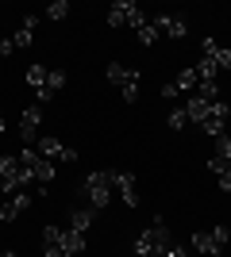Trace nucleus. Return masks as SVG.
Wrapping results in <instances>:
<instances>
[{
  "label": "nucleus",
  "mask_w": 231,
  "mask_h": 257,
  "mask_svg": "<svg viewBox=\"0 0 231 257\" xmlns=\"http://www.w3.org/2000/svg\"><path fill=\"white\" fill-rule=\"evenodd\" d=\"M81 192H85V200H89V207L93 211H100V207H108L112 204V169H93V173H85V181H81Z\"/></svg>",
  "instance_id": "1"
},
{
  "label": "nucleus",
  "mask_w": 231,
  "mask_h": 257,
  "mask_svg": "<svg viewBox=\"0 0 231 257\" xmlns=\"http://www.w3.org/2000/svg\"><path fill=\"white\" fill-rule=\"evenodd\" d=\"M166 246H170V226H166L162 215H158V219L146 226L143 234L135 238V253H139V257H162Z\"/></svg>",
  "instance_id": "2"
},
{
  "label": "nucleus",
  "mask_w": 231,
  "mask_h": 257,
  "mask_svg": "<svg viewBox=\"0 0 231 257\" xmlns=\"http://www.w3.org/2000/svg\"><path fill=\"white\" fill-rule=\"evenodd\" d=\"M104 77H108V85L120 88V96L127 100V104H135L139 100V81H143V73L139 69H131V65H120V62H112L108 69H104Z\"/></svg>",
  "instance_id": "3"
},
{
  "label": "nucleus",
  "mask_w": 231,
  "mask_h": 257,
  "mask_svg": "<svg viewBox=\"0 0 231 257\" xmlns=\"http://www.w3.org/2000/svg\"><path fill=\"white\" fill-rule=\"evenodd\" d=\"M143 23H146V12L139 8L135 0H116L108 8V27H135V31H139Z\"/></svg>",
  "instance_id": "4"
},
{
  "label": "nucleus",
  "mask_w": 231,
  "mask_h": 257,
  "mask_svg": "<svg viewBox=\"0 0 231 257\" xmlns=\"http://www.w3.org/2000/svg\"><path fill=\"white\" fill-rule=\"evenodd\" d=\"M20 165H23V169H31V177L43 184V188H46V184H54V161H46L43 154L35 150V146H23Z\"/></svg>",
  "instance_id": "5"
},
{
  "label": "nucleus",
  "mask_w": 231,
  "mask_h": 257,
  "mask_svg": "<svg viewBox=\"0 0 231 257\" xmlns=\"http://www.w3.org/2000/svg\"><path fill=\"white\" fill-rule=\"evenodd\" d=\"M35 150L43 154L46 161H77V150H73V146H66V142H58L54 135H39Z\"/></svg>",
  "instance_id": "6"
},
{
  "label": "nucleus",
  "mask_w": 231,
  "mask_h": 257,
  "mask_svg": "<svg viewBox=\"0 0 231 257\" xmlns=\"http://www.w3.org/2000/svg\"><path fill=\"white\" fill-rule=\"evenodd\" d=\"M39 127H43V104H27L20 115V139L23 146H31V142H39Z\"/></svg>",
  "instance_id": "7"
},
{
  "label": "nucleus",
  "mask_w": 231,
  "mask_h": 257,
  "mask_svg": "<svg viewBox=\"0 0 231 257\" xmlns=\"http://www.w3.org/2000/svg\"><path fill=\"white\" fill-rule=\"evenodd\" d=\"M112 188L120 192L127 207H139V192H135V173L131 169H112Z\"/></svg>",
  "instance_id": "8"
},
{
  "label": "nucleus",
  "mask_w": 231,
  "mask_h": 257,
  "mask_svg": "<svg viewBox=\"0 0 231 257\" xmlns=\"http://www.w3.org/2000/svg\"><path fill=\"white\" fill-rule=\"evenodd\" d=\"M227 119H231V111H227V104H220V100H216V104H208V119H204V123H200V127H204V135H212V139H220V135H227Z\"/></svg>",
  "instance_id": "9"
},
{
  "label": "nucleus",
  "mask_w": 231,
  "mask_h": 257,
  "mask_svg": "<svg viewBox=\"0 0 231 257\" xmlns=\"http://www.w3.org/2000/svg\"><path fill=\"white\" fill-rule=\"evenodd\" d=\"M200 54H204V58H208V62H216V69H231V50L223 43H216V39H204V43H200Z\"/></svg>",
  "instance_id": "10"
},
{
  "label": "nucleus",
  "mask_w": 231,
  "mask_h": 257,
  "mask_svg": "<svg viewBox=\"0 0 231 257\" xmlns=\"http://www.w3.org/2000/svg\"><path fill=\"white\" fill-rule=\"evenodd\" d=\"M154 27H158V35H170V39H185L189 35V27H185V20H177V16H154Z\"/></svg>",
  "instance_id": "11"
},
{
  "label": "nucleus",
  "mask_w": 231,
  "mask_h": 257,
  "mask_svg": "<svg viewBox=\"0 0 231 257\" xmlns=\"http://www.w3.org/2000/svg\"><path fill=\"white\" fill-rule=\"evenodd\" d=\"M193 249H197L200 257H220V253H223V246L216 242V234H212V230H197V234H193Z\"/></svg>",
  "instance_id": "12"
},
{
  "label": "nucleus",
  "mask_w": 231,
  "mask_h": 257,
  "mask_svg": "<svg viewBox=\"0 0 231 257\" xmlns=\"http://www.w3.org/2000/svg\"><path fill=\"white\" fill-rule=\"evenodd\" d=\"M27 207H31V196H27V192H16V196L8 200V204L0 207V226H4V223H12V219H16L20 211H27Z\"/></svg>",
  "instance_id": "13"
},
{
  "label": "nucleus",
  "mask_w": 231,
  "mask_h": 257,
  "mask_svg": "<svg viewBox=\"0 0 231 257\" xmlns=\"http://www.w3.org/2000/svg\"><path fill=\"white\" fill-rule=\"evenodd\" d=\"M62 88H66V73H62V69H50V73H46V88L35 92V104H46V100L54 96V92H62Z\"/></svg>",
  "instance_id": "14"
},
{
  "label": "nucleus",
  "mask_w": 231,
  "mask_h": 257,
  "mask_svg": "<svg viewBox=\"0 0 231 257\" xmlns=\"http://www.w3.org/2000/svg\"><path fill=\"white\" fill-rule=\"evenodd\" d=\"M208 173L216 177V184H220L223 192H231V161H223V158L212 154V158H208Z\"/></svg>",
  "instance_id": "15"
},
{
  "label": "nucleus",
  "mask_w": 231,
  "mask_h": 257,
  "mask_svg": "<svg viewBox=\"0 0 231 257\" xmlns=\"http://www.w3.org/2000/svg\"><path fill=\"white\" fill-rule=\"evenodd\" d=\"M58 246L66 249V253L81 257V253H85V234H77L73 226H62V242H58Z\"/></svg>",
  "instance_id": "16"
},
{
  "label": "nucleus",
  "mask_w": 231,
  "mask_h": 257,
  "mask_svg": "<svg viewBox=\"0 0 231 257\" xmlns=\"http://www.w3.org/2000/svg\"><path fill=\"white\" fill-rule=\"evenodd\" d=\"M35 27H39V16H27V20H23V27H20L16 35H12L16 50H27V46H31V35H35Z\"/></svg>",
  "instance_id": "17"
},
{
  "label": "nucleus",
  "mask_w": 231,
  "mask_h": 257,
  "mask_svg": "<svg viewBox=\"0 0 231 257\" xmlns=\"http://www.w3.org/2000/svg\"><path fill=\"white\" fill-rule=\"evenodd\" d=\"M93 219H97L93 207H73V211H69V226H73L77 234H85L89 226H93Z\"/></svg>",
  "instance_id": "18"
},
{
  "label": "nucleus",
  "mask_w": 231,
  "mask_h": 257,
  "mask_svg": "<svg viewBox=\"0 0 231 257\" xmlns=\"http://www.w3.org/2000/svg\"><path fill=\"white\" fill-rule=\"evenodd\" d=\"M185 115H189V123H204V119H208V100H200V96H189L185 100Z\"/></svg>",
  "instance_id": "19"
},
{
  "label": "nucleus",
  "mask_w": 231,
  "mask_h": 257,
  "mask_svg": "<svg viewBox=\"0 0 231 257\" xmlns=\"http://www.w3.org/2000/svg\"><path fill=\"white\" fill-rule=\"evenodd\" d=\"M46 73H50L46 65H27V73H23V81H27V85H31L35 92H43V88H46Z\"/></svg>",
  "instance_id": "20"
},
{
  "label": "nucleus",
  "mask_w": 231,
  "mask_h": 257,
  "mask_svg": "<svg viewBox=\"0 0 231 257\" xmlns=\"http://www.w3.org/2000/svg\"><path fill=\"white\" fill-rule=\"evenodd\" d=\"M193 96L216 104V100H220V85H216V81H197V92H193Z\"/></svg>",
  "instance_id": "21"
},
{
  "label": "nucleus",
  "mask_w": 231,
  "mask_h": 257,
  "mask_svg": "<svg viewBox=\"0 0 231 257\" xmlns=\"http://www.w3.org/2000/svg\"><path fill=\"white\" fill-rule=\"evenodd\" d=\"M193 69H197V81H216V73H220V69H216V62H208L204 54H200V62L193 65Z\"/></svg>",
  "instance_id": "22"
},
{
  "label": "nucleus",
  "mask_w": 231,
  "mask_h": 257,
  "mask_svg": "<svg viewBox=\"0 0 231 257\" xmlns=\"http://www.w3.org/2000/svg\"><path fill=\"white\" fill-rule=\"evenodd\" d=\"M174 85H177V92H189V88H197V69H193V65H189V69H181Z\"/></svg>",
  "instance_id": "23"
},
{
  "label": "nucleus",
  "mask_w": 231,
  "mask_h": 257,
  "mask_svg": "<svg viewBox=\"0 0 231 257\" xmlns=\"http://www.w3.org/2000/svg\"><path fill=\"white\" fill-rule=\"evenodd\" d=\"M69 16V0H54V4H50V8H46V20L50 23H58V20H66Z\"/></svg>",
  "instance_id": "24"
},
{
  "label": "nucleus",
  "mask_w": 231,
  "mask_h": 257,
  "mask_svg": "<svg viewBox=\"0 0 231 257\" xmlns=\"http://www.w3.org/2000/svg\"><path fill=\"white\" fill-rule=\"evenodd\" d=\"M158 39H162V35H158V27H154V20H146L143 27H139V43L150 46V43H158Z\"/></svg>",
  "instance_id": "25"
},
{
  "label": "nucleus",
  "mask_w": 231,
  "mask_h": 257,
  "mask_svg": "<svg viewBox=\"0 0 231 257\" xmlns=\"http://www.w3.org/2000/svg\"><path fill=\"white\" fill-rule=\"evenodd\" d=\"M174 131H185L189 127V115H185V107H177V111H170V119H166Z\"/></svg>",
  "instance_id": "26"
},
{
  "label": "nucleus",
  "mask_w": 231,
  "mask_h": 257,
  "mask_svg": "<svg viewBox=\"0 0 231 257\" xmlns=\"http://www.w3.org/2000/svg\"><path fill=\"white\" fill-rule=\"evenodd\" d=\"M216 158L231 161V135H220V139H216Z\"/></svg>",
  "instance_id": "27"
},
{
  "label": "nucleus",
  "mask_w": 231,
  "mask_h": 257,
  "mask_svg": "<svg viewBox=\"0 0 231 257\" xmlns=\"http://www.w3.org/2000/svg\"><path fill=\"white\" fill-rule=\"evenodd\" d=\"M212 234H216L220 246H227V242H231V230H227V226H212Z\"/></svg>",
  "instance_id": "28"
},
{
  "label": "nucleus",
  "mask_w": 231,
  "mask_h": 257,
  "mask_svg": "<svg viewBox=\"0 0 231 257\" xmlns=\"http://www.w3.org/2000/svg\"><path fill=\"white\" fill-rule=\"evenodd\" d=\"M43 257H73V253H66L62 246H43Z\"/></svg>",
  "instance_id": "29"
},
{
  "label": "nucleus",
  "mask_w": 231,
  "mask_h": 257,
  "mask_svg": "<svg viewBox=\"0 0 231 257\" xmlns=\"http://www.w3.org/2000/svg\"><path fill=\"white\" fill-rule=\"evenodd\" d=\"M12 54H16V43H12V39H0V58H12Z\"/></svg>",
  "instance_id": "30"
},
{
  "label": "nucleus",
  "mask_w": 231,
  "mask_h": 257,
  "mask_svg": "<svg viewBox=\"0 0 231 257\" xmlns=\"http://www.w3.org/2000/svg\"><path fill=\"white\" fill-rule=\"evenodd\" d=\"M162 257H189V253H185L181 246H166V249H162Z\"/></svg>",
  "instance_id": "31"
},
{
  "label": "nucleus",
  "mask_w": 231,
  "mask_h": 257,
  "mask_svg": "<svg viewBox=\"0 0 231 257\" xmlns=\"http://www.w3.org/2000/svg\"><path fill=\"white\" fill-rule=\"evenodd\" d=\"M162 96H166V100H174V96H177V85H174V81H170V85H162Z\"/></svg>",
  "instance_id": "32"
},
{
  "label": "nucleus",
  "mask_w": 231,
  "mask_h": 257,
  "mask_svg": "<svg viewBox=\"0 0 231 257\" xmlns=\"http://www.w3.org/2000/svg\"><path fill=\"white\" fill-rule=\"evenodd\" d=\"M0 135H4V111H0Z\"/></svg>",
  "instance_id": "33"
},
{
  "label": "nucleus",
  "mask_w": 231,
  "mask_h": 257,
  "mask_svg": "<svg viewBox=\"0 0 231 257\" xmlns=\"http://www.w3.org/2000/svg\"><path fill=\"white\" fill-rule=\"evenodd\" d=\"M0 111H4V104H0Z\"/></svg>",
  "instance_id": "34"
}]
</instances>
